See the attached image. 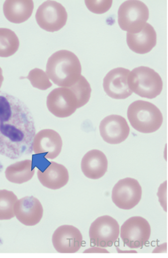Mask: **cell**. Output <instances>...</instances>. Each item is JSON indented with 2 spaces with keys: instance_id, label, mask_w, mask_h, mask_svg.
I'll use <instances>...</instances> for the list:
<instances>
[{
  "instance_id": "obj_1",
  "label": "cell",
  "mask_w": 168,
  "mask_h": 258,
  "mask_svg": "<svg viewBox=\"0 0 168 258\" xmlns=\"http://www.w3.org/2000/svg\"><path fill=\"white\" fill-rule=\"evenodd\" d=\"M35 123L24 102L0 91V155L17 159L31 154Z\"/></svg>"
},
{
  "instance_id": "obj_2",
  "label": "cell",
  "mask_w": 168,
  "mask_h": 258,
  "mask_svg": "<svg viewBox=\"0 0 168 258\" xmlns=\"http://www.w3.org/2000/svg\"><path fill=\"white\" fill-rule=\"evenodd\" d=\"M82 67L74 53L60 50L49 58L46 74L49 79L60 87H70L74 85L81 76Z\"/></svg>"
},
{
  "instance_id": "obj_3",
  "label": "cell",
  "mask_w": 168,
  "mask_h": 258,
  "mask_svg": "<svg viewBox=\"0 0 168 258\" xmlns=\"http://www.w3.org/2000/svg\"><path fill=\"white\" fill-rule=\"evenodd\" d=\"M127 116L133 128L142 134H152L161 127L163 116L160 110L150 102L137 100L129 106Z\"/></svg>"
},
{
  "instance_id": "obj_4",
  "label": "cell",
  "mask_w": 168,
  "mask_h": 258,
  "mask_svg": "<svg viewBox=\"0 0 168 258\" xmlns=\"http://www.w3.org/2000/svg\"><path fill=\"white\" fill-rule=\"evenodd\" d=\"M128 84L132 93L148 99H153L159 96L163 89L161 77L157 72L147 67H137L130 72Z\"/></svg>"
},
{
  "instance_id": "obj_5",
  "label": "cell",
  "mask_w": 168,
  "mask_h": 258,
  "mask_svg": "<svg viewBox=\"0 0 168 258\" xmlns=\"http://www.w3.org/2000/svg\"><path fill=\"white\" fill-rule=\"evenodd\" d=\"M148 18L147 6L138 0L124 2L118 11V22L120 28L130 33L140 31Z\"/></svg>"
},
{
  "instance_id": "obj_6",
  "label": "cell",
  "mask_w": 168,
  "mask_h": 258,
  "mask_svg": "<svg viewBox=\"0 0 168 258\" xmlns=\"http://www.w3.org/2000/svg\"><path fill=\"white\" fill-rule=\"evenodd\" d=\"M120 225L115 219L108 215L98 218L91 224L89 236L92 244L98 247L112 246L119 237Z\"/></svg>"
},
{
  "instance_id": "obj_7",
  "label": "cell",
  "mask_w": 168,
  "mask_h": 258,
  "mask_svg": "<svg viewBox=\"0 0 168 258\" xmlns=\"http://www.w3.org/2000/svg\"><path fill=\"white\" fill-rule=\"evenodd\" d=\"M68 15L65 8L55 1H47L39 7L36 14L38 25L47 32H58L66 24Z\"/></svg>"
},
{
  "instance_id": "obj_8",
  "label": "cell",
  "mask_w": 168,
  "mask_h": 258,
  "mask_svg": "<svg viewBox=\"0 0 168 258\" xmlns=\"http://www.w3.org/2000/svg\"><path fill=\"white\" fill-rule=\"evenodd\" d=\"M121 238L129 248H142L151 236V227L146 219L140 216L130 218L121 227Z\"/></svg>"
},
{
  "instance_id": "obj_9",
  "label": "cell",
  "mask_w": 168,
  "mask_h": 258,
  "mask_svg": "<svg viewBox=\"0 0 168 258\" xmlns=\"http://www.w3.org/2000/svg\"><path fill=\"white\" fill-rule=\"evenodd\" d=\"M47 106L49 112L60 118L72 115L79 108L78 98L70 87L53 89L47 97Z\"/></svg>"
},
{
  "instance_id": "obj_10",
  "label": "cell",
  "mask_w": 168,
  "mask_h": 258,
  "mask_svg": "<svg viewBox=\"0 0 168 258\" xmlns=\"http://www.w3.org/2000/svg\"><path fill=\"white\" fill-rule=\"evenodd\" d=\"M142 196V188L138 181L127 177L118 181L114 185L112 199L118 208L129 210L139 203Z\"/></svg>"
},
{
  "instance_id": "obj_11",
  "label": "cell",
  "mask_w": 168,
  "mask_h": 258,
  "mask_svg": "<svg viewBox=\"0 0 168 258\" xmlns=\"http://www.w3.org/2000/svg\"><path fill=\"white\" fill-rule=\"evenodd\" d=\"M52 244L57 252L74 253L79 251L82 243L81 231L73 226L63 225L53 234Z\"/></svg>"
},
{
  "instance_id": "obj_12",
  "label": "cell",
  "mask_w": 168,
  "mask_h": 258,
  "mask_svg": "<svg viewBox=\"0 0 168 258\" xmlns=\"http://www.w3.org/2000/svg\"><path fill=\"white\" fill-rule=\"evenodd\" d=\"M130 71L124 68L110 71L104 79L103 86L105 92L111 98L124 100L131 96L132 92L128 84Z\"/></svg>"
},
{
  "instance_id": "obj_13",
  "label": "cell",
  "mask_w": 168,
  "mask_h": 258,
  "mask_svg": "<svg viewBox=\"0 0 168 258\" xmlns=\"http://www.w3.org/2000/svg\"><path fill=\"white\" fill-rule=\"evenodd\" d=\"M62 146V140L58 132L44 129L34 136L32 149L36 154H45V158L53 159L59 156Z\"/></svg>"
},
{
  "instance_id": "obj_14",
  "label": "cell",
  "mask_w": 168,
  "mask_h": 258,
  "mask_svg": "<svg viewBox=\"0 0 168 258\" xmlns=\"http://www.w3.org/2000/svg\"><path fill=\"white\" fill-rule=\"evenodd\" d=\"M99 131L104 141L110 144L124 142L130 134L127 121L124 117L117 115H109L103 119Z\"/></svg>"
},
{
  "instance_id": "obj_15",
  "label": "cell",
  "mask_w": 168,
  "mask_h": 258,
  "mask_svg": "<svg viewBox=\"0 0 168 258\" xmlns=\"http://www.w3.org/2000/svg\"><path fill=\"white\" fill-rule=\"evenodd\" d=\"M43 207L40 201L33 196L25 197L18 200L14 206V213L23 225L33 226L43 218Z\"/></svg>"
},
{
  "instance_id": "obj_16",
  "label": "cell",
  "mask_w": 168,
  "mask_h": 258,
  "mask_svg": "<svg viewBox=\"0 0 168 258\" xmlns=\"http://www.w3.org/2000/svg\"><path fill=\"white\" fill-rule=\"evenodd\" d=\"M127 43L131 50L139 54L150 52L156 44V33L153 27L146 23L140 31L127 33Z\"/></svg>"
},
{
  "instance_id": "obj_17",
  "label": "cell",
  "mask_w": 168,
  "mask_h": 258,
  "mask_svg": "<svg viewBox=\"0 0 168 258\" xmlns=\"http://www.w3.org/2000/svg\"><path fill=\"white\" fill-rule=\"evenodd\" d=\"M81 166L84 175L89 179L98 180L108 171V161L102 151L93 150L84 155Z\"/></svg>"
},
{
  "instance_id": "obj_18",
  "label": "cell",
  "mask_w": 168,
  "mask_h": 258,
  "mask_svg": "<svg viewBox=\"0 0 168 258\" xmlns=\"http://www.w3.org/2000/svg\"><path fill=\"white\" fill-rule=\"evenodd\" d=\"M37 176L43 186L51 189L62 188L69 180V174L66 167L55 162H51L43 171L38 170Z\"/></svg>"
},
{
  "instance_id": "obj_19",
  "label": "cell",
  "mask_w": 168,
  "mask_h": 258,
  "mask_svg": "<svg viewBox=\"0 0 168 258\" xmlns=\"http://www.w3.org/2000/svg\"><path fill=\"white\" fill-rule=\"evenodd\" d=\"M34 3L32 0H7L3 6L7 20L14 24H22L32 16Z\"/></svg>"
},
{
  "instance_id": "obj_20",
  "label": "cell",
  "mask_w": 168,
  "mask_h": 258,
  "mask_svg": "<svg viewBox=\"0 0 168 258\" xmlns=\"http://www.w3.org/2000/svg\"><path fill=\"white\" fill-rule=\"evenodd\" d=\"M30 159L15 163L7 167L5 174L11 183L21 184L31 180L35 173V166Z\"/></svg>"
},
{
  "instance_id": "obj_21",
  "label": "cell",
  "mask_w": 168,
  "mask_h": 258,
  "mask_svg": "<svg viewBox=\"0 0 168 258\" xmlns=\"http://www.w3.org/2000/svg\"><path fill=\"white\" fill-rule=\"evenodd\" d=\"M20 47V40L12 30L0 28V57L13 55Z\"/></svg>"
},
{
  "instance_id": "obj_22",
  "label": "cell",
  "mask_w": 168,
  "mask_h": 258,
  "mask_svg": "<svg viewBox=\"0 0 168 258\" xmlns=\"http://www.w3.org/2000/svg\"><path fill=\"white\" fill-rule=\"evenodd\" d=\"M18 201L13 191L0 189V221L14 218V206Z\"/></svg>"
},
{
  "instance_id": "obj_23",
  "label": "cell",
  "mask_w": 168,
  "mask_h": 258,
  "mask_svg": "<svg viewBox=\"0 0 168 258\" xmlns=\"http://www.w3.org/2000/svg\"><path fill=\"white\" fill-rule=\"evenodd\" d=\"M70 87L78 98L79 108H81L89 102L92 89L89 82L85 77L81 75L78 81Z\"/></svg>"
},
{
  "instance_id": "obj_24",
  "label": "cell",
  "mask_w": 168,
  "mask_h": 258,
  "mask_svg": "<svg viewBox=\"0 0 168 258\" xmlns=\"http://www.w3.org/2000/svg\"><path fill=\"white\" fill-rule=\"evenodd\" d=\"M26 78L29 80L34 87L41 90H47L52 86L46 72L39 68L30 71Z\"/></svg>"
},
{
  "instance_id": "obj_25",
  "label": "cell",
  "mask_w": 168,
  "mask_h": 258,
  "mask_svg": "<svg viewBox=\"0 0 168 258\" xmlns=\"http://www.w3.org/2000/svg\"><path fill=\"white\" fill-rule=\"evenodd\" d=\"M88 9L97 14H104L110 9L113 1H86Z\"/></svg>"
},
{
  "instance_id": "obj_26",
  "label": "cell",
  "mask_w": 168,
  "mask_h": 258,
  "mask_svg": "<svg viewBox=\"0 0 168 258\" xmlns=\"http://www.w3.org/2000/svg\"><path fill=\"white\" fill-rule=\"evenodd\" d=\"M4 81V77L3 75V70L2 69V68L0 67V88H1L3 83Z\"/></svg>"
}]
</instances>
